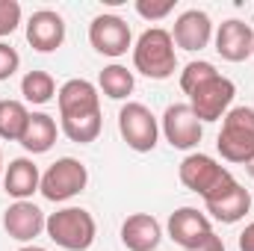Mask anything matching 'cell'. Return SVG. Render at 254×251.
Returning a JSON list of instances; mask_svg holds the SVG:
<instances>
[{"mask_svg":"<svg viewBox=\"0 0 254 251\" xmlns=\"http://www.w3.org/2000/svg\"><path fill=\"white\" fill-rule=\"evenodd\" d=\"M89 184V169L77 160V157H60L57 163L48 166V172L42 175V187L39 192L54 201V204H63L71 201L74 195H80Z\"/></svg>","mask_w":254,"mask_h":251,"instance_id":"8992f818","label":"cell"},{"mask_svg":"<svg viewBox=\"0 0 254 251\" xmlns=\"http://www.w3.org/2000/svg\"><path fill=\"white\" fill-rule=\"evenodd\" d=\"M136 12L145 21H160V18H166V15L175 12V0H160V3H154V0H136Z\"/></svg>","mask_w":254,"mask_h":251,"instance_id":"484cf974","label":"cell"},{"mask_svg":"<svg viewBox=\"0 0 254 251\" xmlns=\"http://www.w3.org/2000/svg\"><path fill=\"white\" fill-rule=\"evenodd\" d=\"M219 71H216V65L207 63V60H195V63H190L184 71H181V89L190 95V92H195L201 83H207L210 77H216Z\"/></svg>","mask_w":254,"mask_h":251,"instance_id":"cb8c5ba5","label":"cell"},{"mask_svg":"<svg viewBox=\"0 0 254 251\" xmlns=\"http://www.w3.org/2000/svg\"><path fill=\"white\" fill-rule=\"evenodd\" d=\"M252 57H254V54H252Z\"/></svg>","mask_w":254,"mask_h":251,"instance_id":"d6a6232c","label":"cell"},{"mask_svg":"<svg viewBox=\"0 0 254 251\" xmlns=\"http://www.w3.org/2000/svg\"><path fill=\"white\" fill-rule=\"evenodd\" d=\"M160 133L166 136V142L172 148L192 151L204 136V125L198 122V116L192 113L190 104H169L163 119H160Z\"/></svg>","mask_w":254,"mask_h":251,"instance_id":"9c48e42d","label":"cell"},{"mask_svg":"<svg viewBox=\"0 0 254 251\" xmlns=\"http://www.w3.org/2000/svg\"><path fill=\"white\" fill-rule=\"evenodd\" d=\"M195 251H225V243H222V237H216V234H210L201 246Z\"/></svg>","mask_w":254,"mask_h":251,"instance_id":"f1b7e54d","label":"cell"},{"mask_svg":"<svg viewBox=\"0 0 254 251\" xmlns=\"http://www.w3.org/2000/svg\"><path fill=\"white\" fill-rule=\"evenodd\" d=\"M89 45L101 57L119 60L127 51H133V33H130L125 18H119V15H98L89 24Z\"/></svg>","mask_w":254,"mask_h":251,"instance_id":"ba28073f","label":"cell"},{"mask_svg":"<svg viewBox=\"0 0 254 251\" xmlns=\"http://www.w3.org/2000/svg\"><path fill=\"white\" fill-rule=\"evenodd\" d=\"M18 251H48V249H42V246H21Z\"/></svg>","mask_w":254,"mask_h":251,"instance_id":"f546056e","label":"cell"},{"mask_svg":"<svg viewBox=\"0 0 254 251\" xmlns=\"http://www.w3.org/2000/svg\"><path fill=\"white\" fill-rule=\"evenodd\" d=\"M27 122H30V110H27L24 101H12V98L0 101V139L21 142Z\"/></svg>","mask_w":254,"mask_h":251,"instance_id":"ffe728a7","label":"cell"},{"mask_svg":"<svg viewBox=\"0 0 254 251\" xmlns=\"http://www.w3.org/2000/svg\"><path fill=\"white\" fill-rule=\"evenodd\" d=\"M27 42L39 54H54L65 42V18L54 9H39L27 21Z\"/></svg>","mask_w":254,"mask_h":251,"instance_id":"5bb4252c","label":"cell"},{"mask_svg":"<svg viewBox=\"0 0 254 251\" xmlns=\"http://www.w3.org/2000/svg\"><path fill=\"white\" fill-rule=\"evenodd\" d=\"M133 68L148 80H169L178 68L172 33L163 30V27L145 30L133 45Z\"/></svg>","mask_w":254,"mask_h":251,"instance_id":"6da1fadb","label":"cell"},{"mask_svg":"<svg viewBox=\"0 0 254 251\" xmlns=\"http://www.w3.org/2000/svg\"><path fill=\"white\" fill-rule=\"evenodd\" d=\"M21 24V3L18 0H0V39L12 36Z\"/></svg>","mask_w":254,"mask_h":251,"instance_id":"d4e9b609","label":"cell"},{"mask_svg":"<svg viewBox=\"0 0 254 251\" xmlns=\"http://www.w3.org/2000/svg\"><path fill=\"white\" fill-rule=\"evenodd\" d=\"M3 169H6V166H3V151H0V178H3Z\"/></svg>","mask_w":254,"mask_h":251,"instance_id":"1f68e13d","label":"cell"},{"mask_svg":"<svg viewBox=\"0 0 254 251\" xmlns=\"http://www.w3.org/2000/svg\"><path fill=\"white\" fill-rule=\"evenodd\" d=\"M42 187V172L30 157H15L9 160V166L3 169V189L9 198L15 201H30L33 192Z\"/></svg>","mask_w":254,"mask_h":251,"instance_id":"ac0fdd59","label":"cell"},{"mask_svg":"<svg viewBox=\"0 0 254 251\" xmlns=\"http://www.w3.org/2000/svg\"><path fill=\"white\" fill-rule=\"evenodd\" d=\"M57 83H54V77L48 74V71H27L24 77H21V95H24V101L27 104H33V107H45V104H51L54 98H57Z\"/></svg>","mask_w":254,"mask_h":251,"instance_id":"603a6c76","label":"cell"},{"mask_svg":"<svg viewBox=\"0 0 254 251\" xmlns=\"http://www.w3.org/2000/svg\"><path fill=\"white\" fill-rule=\"evenodd\" d=\"M45 222H48V216L33 201H15L3 213V231L9 234V240L24 243V246H33V240L42 237Z\"/></svg>","mask_w":254,"mask_h":251,"instance_id":"7c38bea8","label":"cell"},{"mask_svg":"<svg viewBox=\"0 0 254 251\" xmlns=\"http://www.w3.org/2000/svg\"><path fill=\"white\" fill-rule=\"evenodd\" d=\"M57 133L60 127L54 122V116L48 113H30V122H27V130L21 136V148L27 154H48L57 142Z\"/></svg>","mask_w":254,"mask_h":251,"instance_id":"d6986e66","label":"cell"},{"mask_svg":"<svg viewBox=\"0 0 254 251\" xmlns=\"http://www.w3.org/2000/svg\"><path fill=\"white\" fill-rule=\"evenodd\" d=\"M213 39V21L204 9H187L178 15L175 30H172V42L181 51H204Z\"/></svg>","mask_w":254,"mask_h":251,"instance_id":"9a60e30c","label":"cell"},{"mask_svg":"<svg viewBox=\"0 0 254 251\" xmlns=\"http://www.w3.org/2000/svg\"><path fill=\"white\" fill-rule=\"evenodd\" d=\"M216 151L225 163L249 166L254 160V110L252 107H231L222 119V130L216 139Z\"/></svg>","mask_w":254,"mask_h":251,"instance_id":"7a4b0ae2","label":"cell"},{"mask_svg":"<svg viewBox=\"0 0 254 251\" xmlns=\"http://www.w3.org/2000/svg\"><path fill=\"white\" fill-rule=\"evenodd\" d=\"M237 246H240V251H254V222L252 225H246V231L240 234Z\"/></svg>","mask_w":254,"mask_h":251,"instance_id":"83f0119b","label":"cell"},{"mask_svg":"<svg viewBox=\"0 0 254 251\" xmlns=\"http://www.w3.org/2000/svg\"><path fill=\"white\" fill-rule=\"evenodd\" d=\"M57 107H60V119L65 116H83V113H98L101 110V92L95 83L74 77L65 80L57 92Z\"/></svg>","mask_w":254,"mask_h":251,"instance_id":"2e32d148","label":"cell"},{"mask_svg":"<svg viewBox=\"0 0 254 251\" xmlns=\"http://www.w3.org/2000/svg\"><path fill=\"white\" fill-rule=\"evenodd\" d=\"M133 86H136L133 71H127L125 65H119V63L107 65L98 74V92H104L110 101H125V98H130L133 95Z\"/></svg>","mask_w":254,"mask_h":251,"instance_id":"44dd1931","label":"cell"},{"mask_svg":"<svg viewBox=\"0 0 254 251\" xmlns=\"http://www.w3.org/2000/svg\"><path fill=\"white\" fill-rule=\"evenodd\" d=\"M18 68H21V57H18V51H15L12 45L0 42V83L9 80Z\"/></svg>","mask_w":254,"mask_h":251,"instance_id":"4316f807","label":"cell"},{"mask_svg":"<svg viewBox=\"0 0 254 251\" xmlns=\"http://www.w3.org/2000/svg\"><path fill=\"white\" fill-rule=\"evenodd\" d=\"M234 95H237L234 80L216 74L207 83H201L195 92H190V107L201 125H210V122H219V119L228 116V110L234 104Z\"/></svg>","mask_w":254,"mask_h":251,"instance_id":"52a82bcc","label":"cell"},{"mask_svg":"<svg viewBox=\"0 0 254 251\" xmlns=\"http://www.w3.org/2000/svg\"><path fill=\"white\" fill-rule=\"evenodd\" d=\"M60 127L63 133L77 142V145H89L101 136V127H104V119H101V110L98 113H83V116H65L60 119Z\"/></svg>","mask_w":254,"mask_h":251,"instance_id":"7402d4cb","label":"cell"},{"mask_svg":"<svg viewBox=\"0 0 254 251\" xmlns=\"http://www.w3.org/2000/svg\"><path fill=\"white\" fill-rule=\"evenodd\" d=\"M204 210L216 222H222V225H237L252 210V192L243 187L240 181H234V184H228L225 189H219L216 195L204 198Z\"/></svg>","mask_w":254,"mask_h":251,"instance_id":"4fadbf2b","label":"cell"},{"mask_svg":"<svg viewBox=\"0 0 254 251\" xmlns=\"http://www.w3.org/2000/svg\"><path fill=\"white\" fill-rule=\"evenodd\" d=\"M169 237L181 246L184 251H195L210 234H213V225H210V216L201 213L198 207H178L172 216H169Z\"/></svg>","mask_w":254,"mask_h":251,"instance_id":"30bf717a","label":"cell"},{"mask_svg":"<svg viewBox=\"0 0 254 251\" xmlns=\"http://www.w3.org/2000/svg\"><path fill=\"white\" fill-rule=\"evenodd\" d=\"M45 231H48L51 243H57L65 251H89L98 237L95 216L83 207H63V210L51 213L45 222Z\"/></svg>","mask_w":254,"mask_h":251,"instance_id":"3957f363","label":"cell"},{"mask_svg":"<svg viewBox=\"0 0 254 251\" xmlns=\"http://www.w3.org/2000/svg\"><path fill=\"white\" fill-rule=\"evenodd\" d=\"M246 169H249V175H252V181H254V160L249 163V166H246Z\"/></svg>","mask_w":254,"mask_h":251,"instance_id":"4dcf8cb0","label":"cell"},{"mask_svg":"<svg viewBox=\"0 0 254 251\" xmlns=\"http://www.w3.org/2000/svg\"><path fill=\"white\" fill-rule=\"evenodd\" d=\"M178 178L190 192L201 195V198H210L228 184H234V175L210 154H187L181 169H178Z\"/></svg>","mask_w":254,"mask_h":251,"instance_id":"277c9868","label":"cell"},{"mask_svg":"<svg viewBox=\"0 0 254 251\" xmlns=\"http://www.w3.org/2000/svg\"><path fill=\"white\" fill-rule=\"evenodd\" d=\"M216 42V54L225 63H246L254 54V30L252 24L240 21V18H228L219 24V30L213 33Z\"/></svg>","mask_w":254,"mask_h":251,"instance_id":"8fae6325","label":"cell"},{"mask_svg":"<svg viewBox=\"0 0 254 251\" xmlns=\"http://www.w3.org/2000/svg\"><path fill=\"white\" fill-rule=\"evenodd\" d=\"M163 243V228L151 213H133L122 222V246L127 251H157Z\"/></svg>","mask_w":254,"mask_h":251,"instance_id":"e0dca14e","label":"cell"},{"mask_svg":"<svg viewBox=\"0 0 254 251\" xmlns=\"http://www.w3.org/2000/svg\"><path fill=\"white\" fill-rule=\"evenodd\" d=\"M119 133H122V139L127 142L130 151L151 154L157 148V142H160V122L145 104L127 101L119 110Z\"/></svg>","mask_w":254,"mask_h":251,"instance_id":"5b68a950","label":"cell"}]
</instances>
